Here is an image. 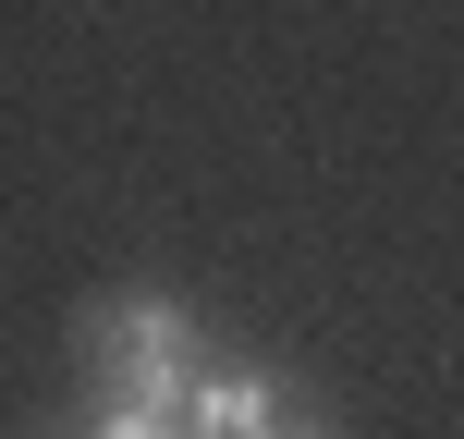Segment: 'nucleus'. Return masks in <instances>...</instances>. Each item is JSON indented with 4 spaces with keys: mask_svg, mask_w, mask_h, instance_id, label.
<instances>
[{
    "mask_svg": "<svg viewBox=\"0 0 464 439\" xmlns=\"http://www.w3.org/2000/svg\"><path fill=\"white\" fill-rule=\"evenodd\" d=\"M196 318L171 293H98L86 305V378L98 403H147V415H171V403L196 391Z\"/></svg>",
    "mask_w": 464,
    "mask_h": 439,
    "instance_id": "1",
    "label": "nucleus"
},
{
    "mask_svg": "<svg viewBox=\"0 0 464 439\" xmlns=\"http://www.w3.org/2000/svg\"><path fill=\"white\" fill-rule=\"evenodd\" d=\"M184 439H269L281 427V378L269 367H196V391L171 403Z\"/></svg>",
    "mask_w": 464,
    "mask_h": 439,
    "instance_id": "2",
    "label": "nucleus"
},
{
    "mask_svg": "<svg viewBox=\"0 0 464 439\" xmlns=\"http://www.w3.org/2000/svg\"><path fill=\"white\" fill-rule=\"evenodd\" d=\"M37 439H184L171 415H147V403H98L86 427H37Z\"/></svg>",
    "mask_w": 464,
    "mask_h": 439,
    "instance_id": "3",
    "label": "nucleus"
},
{
    "mask_svg": "<svg viewBox=\"0 0 464 439\" xmlns=\"http://www.w3.org/2000/svg\"><path fill=\"white\" fill-rule=\"evenodd\" d=\"M269 439H343V427H330V415H305V403H281V427Z\"/></svg>",
    "mask_w": 464,
    "mask_h": 439,
    "instance_id": "4",
    "label": "nucleus"
}]
</instances>
